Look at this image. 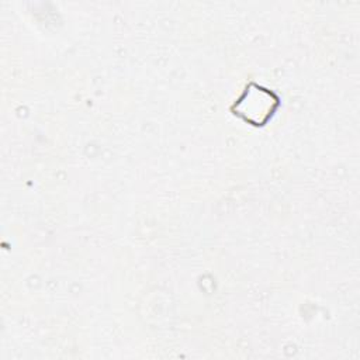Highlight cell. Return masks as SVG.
I'll return each instance as SVG.
<instances>
[{
	"mask_svg": "<svg viewBox=\"0 0 360 360\" xmlns=\"http://www.w3.org/2000/svg\"><path fill=\"white\" fill-rule=\"evenodd\" d=\"M280 105L277 94L250 83L232 105V111L253 125H264Z\"/></svg>",
	"mask_w": 360,
	"mask_h": 360,
	"instance_id": "1",
	"label": "cell"
}]
</instances>
